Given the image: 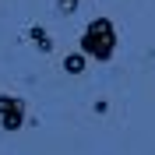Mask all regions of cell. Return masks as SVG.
I'll return each mask as SVG.
<instances>
[{"instance_id":"cell-4","label":"cell","mask_w":155,"mask_h":155,"mask_svg":"<svg viewBox=\"0 0 155 155\" xmlns=\"http://www.w3.org/2000/svg\"><path fill=\"white\" fill-rule=\"evenodd\" d=\"M60 7H64V11H74V7H78V0H60Z\"/></svg>"},{"instance_id":"cell-3","label":"cell","mask_w":155,"mask_h":155,"mask_svg":"<svg viewBox=\"0 0 155 155\" xmlns=\"http://www.w3.org/2000/svg\"><path fill=\"white\" fill-rule=\"evenodd\" d=\"M81 67H85V60L78 57V53H74V57H67V71H71V74H78Z\"/></svg>"},{"instance_id":"cell-2","label":"cell","mask_w":155,"mask_h":155,"mask_svg":"<svg viewBox=\"0 0 155 155\" xmlns=\"http://www.w3.org/2000/svg\"><path fill=\"white\" fill-rule=\"evenodd\" d=\"M0 113H7V116H4V124H7V127H18V124H21V106H18V102L0 99Z\"/></svg>"},{"instance_id":"cell-1","label":"cell","mask_w":155,"mask_h":155,"mask_svg":"<svg viewBox=\"0 0 155 155\" xmlns=\"http://www.w3.org/2000/svg\"><path fill=\"white\" fill-rule=\"evenodd\" d=\"M113 46H116V32H113V21L109 18H95L85 32V53H92L95 60H109L113 57Z\"/></svg>"}]
</instances>
